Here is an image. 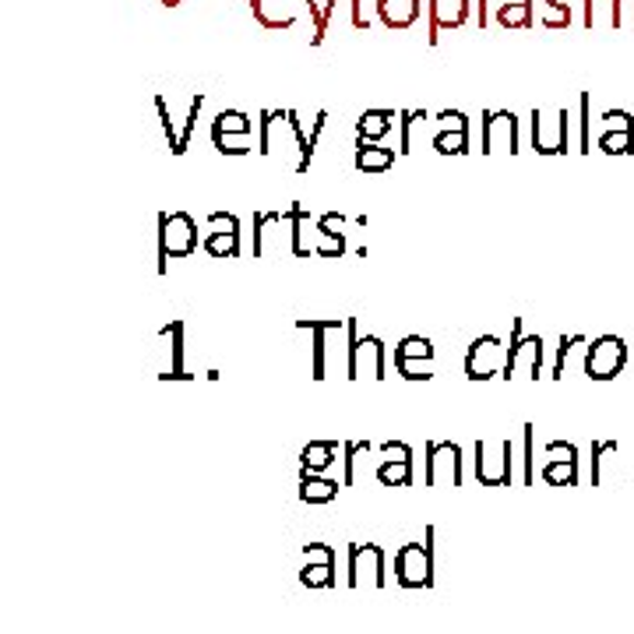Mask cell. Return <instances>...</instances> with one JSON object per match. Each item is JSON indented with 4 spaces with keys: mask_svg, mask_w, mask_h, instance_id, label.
Masks as SVG:
<instances>
[{
    "mask_svg": "<svg viewBox=\"0 0 634 634\" xmlns=\"http://www.w3.org/2000/svg\"><path fill=\"white\" fill-rule=\"evenodd\" d=\"M257 152L275 159L286 152H297V173L311 170V155H307V131L297 117V109H262V124H257Z\"/></svg>",
    "mask_w": 634,
    "mask_h": 634,
    "instance_id": "cell-1",
    "label": "cell"
},
{
    "mask_svg": "<svg viewBox=\"0 0 634 634\" xmlns=\"http://www.w3.org/2000/svg\"><path fill=\"white\" fill-rule=\"evenodd\" d=\"M297 332L311 335V378L324 381L338 364V356H346L349 364V343L338 346V338L349 335V318H300Z\"/></svg>",
    "mask_w": 634,
    "mask_h": 634,
    "instance_id": "cell-2",
    "label": "cell"
},
{
    "mask_svg": "<svg viewBox=\"0 0 634 634\" xmlns=\"http://www.w3.org/2000/svg\"><path fill=\"white\" fill-rule=\"evenodd\" d=\"M198 251V222L191 211H159V275H166V262H181Z\"/></svg>",
    "mask_w": 634,
    "mask_h": 634,
    "instance_id": "cell-3",
    "label": "cell"
},
{
    "mask_svg": "<svg viewBox=\"0 0 634 634\" xmlns=\"http://www.w3.org/2000/svg\"><path fill=\"white\" fill-rule=\"evenodd\" d=\"M349 381H384L388 378V346L378 335H364L356 318H349V364H346Z\"/></svg>",
    "mask_w": 634,
    "mask_h": 634,
    "instance_id": "cell-4",
    "label": "cell"
},
{
    "mask_svg": "<svg viewBox=\"0 0 634 634\" xmlns=\"http://www.w3.org/2000/svg\"><path fill=\"white\" fill-rule=\"evenodd\" d=\"M434 526L423 532V543H402L395 550V581L402 589H430L434 585Z\"/></svg>",
    "mask_w": 634,
    "mask_h": 634,
    "instance_id": "cell-5",
    "label": "cell"
},
{
    "mask_svg": "<svg viewBox=\"0 0 634 634\" xmlns=\"http://www.w3.org/2000/svg\"><path fill=\"white\" fill-rule=\"evenodd\" d=\"M508 381H535L543 378V338L526 335V321L511 318V338H508V367H504Z\"/></svg>",
    "mask_w": 634,
    "mask_h": 634,
    "instance_id": "cell-6",
    "label": "cell"
},
{
    "mask_svg": "<svg viewBox=\"0 0 634 634\" xmlns=\"http://www.w3.org/2000/svg\"><path fill=\"white\" fill-rule=\"evenodd\" d=\"M627 367V343L621 335H599L585 346V373L592 381H613Z\"/></svg>",
    "mask_w": 634,
    "mask_h": 634,
    "instance_id": "cell-7",
    "label": "cell"
},
{
    "mask_svg": "<svg viewBox=\"0 0 634 634\" xmlns=\"http://www.w3.org/2000/svg\"><path fill=\"white\" fill-rule=\"evenodd\" d=\"M346 567H349V589H364V585H373V589H384L388 575H384V546L378 543H349L346 550Z\"/></svg>",
    "mask_w": 634,
    "mask_h": 634,
    "instance_id": "cell-8",
    "label": "cell"
},
{
    "mask_svg": "<svg viewBox=\"0 0 634 634\" xmlns=\"http://www.w3.org/2000/svg\"><path fill=\"white\" fill-rule=\"evenodd\" d=\"M567 131H572V117L567 109H532V149L540 155H561L567 152Z\"/></svg>",
    "mask_w": 634,
    "mask_h": 634,
    "instance_id": "cell-9",
    "label": "cell"
},
{
    "mask_svg": "<svg viewBox=\"0 0 634 634\" xmlns=\"http://www.w3.org/2000/svg\"><path fill=\"white\" fill-rule=\"evenodd\" d=\"M504 367H508V346L500 343L497 335H480L473 338V346L465 353V378L469 381H491L504 378Z\"/></svg>",
    "mask_w": 634,
    "mask_h": 634,
    "instance_id": "cell-10",
    "label": "cell"
},
{
    "mask_svg": "<svg viewBox=\"0 0 634 634\" xmlns=\"http://www.w3.org/2000/svg\"><path fill=\"white\" fill-rule=\"evenodd\" d=\"M480 141H483V155L494 152H522V138H518V117L511 109H483V124H480Z\"/></svg>",
    "mask_w": 634,
    "mask_h": 634,
    "instance_id": "cell-11",
    "label": "cell"
},
{
    "mask_svg": "<svg viewBox=\"0 0 634 634\" xmlns=\"http://www.w3.org/2000/svg\"><path fill=\"white\" fill-rule=\"evenodd\" d=\"M511 441H476V480L483 486H511Z\"/></svg>",
    "mask_w": 634,
    "mask_h": 634,
    "instance_id": "cell-12",
    "label": "cell"
},
{
    "mask_svg": "<svg viewBox=\"0 0 634 634\" xmlns=\"http://www.w3.org/2000/svg\"><path fill=\"white\" fill-rule=\"evenodd\" d=\"M427 486H462V448L454 441H427Z\"/></svg>",
    "mask_w": 634,
    "mask_h": 634,
    "instance_id": "cell-13",
    "label": "cell"
},
{
    "mask_svg": "<svg viewBox=\"0 0 634 634\" xmlns=\"http://www.w3.org/2000/svg\"><path fill=\"white\" fill-rule=\"evenodd\" d=\"M540 476L550 486H575L578 483V448L572 441H550L543 448Z\"/></svg>",
    "mask_w": 634,
    "mask_h": 634,
    "instance_id": "cell-14",
    "label": "cell"
},
{
    "mask_svg": "<svg viewBox=\"0 0 634 634\" xmlns=\"http://www.w3.org/2000/svg\"><path fill=\"white\" fill-rule=\"evenodd\" d=\"M311 14V0H251L254 22L268 32H283L300 22V14Z\"/></svg>",
    "mask_w": 634,
    "mask_h": 634,
    "instance_id": "cell-15",
    "label": "cell"
},
{
    "mask_svg": "<svg viewBox=\"0 0 634 634\" xmlns=\"http://www.w3.org/2000/svg\"><path fill=\"white\" fill-rule=\"evenodd\" d=\"M184 328H187V324L181 318L159 328V346H162L159 378L162 381H187L191 378V373L184 370Z\"/></svg>",
    "mask_w": 634,
    "mask_h": 634,
    "instance_id": "cell-16",
    "label": "cell"
},
{
    "mask_svg": "<svg viewBox=\"0 0 634 634\" xmlns=\"http://www.w3.org/2000/svg\"><path fill=\"white\" fill-rule=\"evenodd\" d=\"M286 216H289V251L297 257H311L318 251V237H321V226L311 216V208L303 201H292L286 208Z\"/></svg>",
    "mask_w": 634,
    "mask_h": 634,
    "instance_id": "cell-17",
    "label": "cell"
},
{
    "mask_svg": "<svg viewBox=\"0 0 634 634\" xmlns=\"http://www.w3.org/2000/svg\"><path fill=\"white\" fill-rule=\"evenodd\" d=\"M300 581L307 585V589H332L335 585V550L328 543H307L303 546Z\"/></svg>",
    "mask_w": 634,
    "mask_h": 634,
    "instance_id": "cell-18",
    "label": "cell"
},
{
    "mask_svg": "<svg viewBox=\"0 0 634 634\" xmlns=\"http://www.w3.org/2000/svg\"><path fill=\"white\" fill-rule=\"evenodd\" d=\"M430 32L427 43L437 46L441 43V32H454L462 28L469 19H473V0H430Z\"/></svg>",
    "mask_w": 634,
    "mask_h": 634,
    "instance_id": "cell-19",
    "label": "cell"
},
{
    "mask_svg": "<svg viewBox=\"0 0 634 634\" xmlns=\"http://www.w3.org/2000/svg\"><path fill=\"white\" fill-rule=\"evenodd\" d=\"M384 459L378 462V480L384 486H410L413 483V448L405 441H384Z\"/></svg>",
    "mask_w": 634,
    "mask_h": 634,
    "instance_id": "cell-20",
    "label": "cell"
},
{
    "mask_svg": "<svg viewBox=\"0 0 634 634\" xmlns=\"http://www.w3.org/2000/svg\"><path fill=\"white\" fill-rule=\"evenodd\" d=\"M378 19L384 28L392 32H405L419 22V11H423V0H378Z\"/></svg>",
    "mask_w": 634,
    "mask_h": 634,
    "instance_id": "cell-21",
    "label": "cell"
},
{
    "mask_svg": "<svg viewBox=\"0 0 634 634\" xmlns=\"http://www.w3.org/2000/svg\"><path fill=\"white\" fill-rule=\"evenodd\" d=\"M356 170L367 173V176H378V173H388L395 166V149H384L381 141H356Z\"/></svg>",
    "mask_w": 634,
    "mask_h": 634,
    "instance_id": "cell-22",
    "label": "cell"
},
{
    "mask_svg": "<svg viewBox=\"0 0 634 634\" xmlns=\"http://www.w3.org/2000/svg\"><path fill=\"white\" fill-rule=\"evenodd\" d=\"M399 113L395 109H367L356 120V141H381L388 131H395Z\"/></svg>",
    "mask_w": 634,
    "mask_h": 634,
    "instance_id": "cell-23",
    "label": "cell"
},
{
    "mask_svg": "<svg viewBox=\"0 0 634 634\" xmlns=\"http://www.w3.org/2000/svg\"><path fill=\"white\" fill-rule=\"evenodd\" d=\"M289 226L286 208L283 211H254V257H265L272 251V233Z\"/></svg>",
    "mask_w": 634,
    "mask_h": 634,
    "instance_id": "cell-24",
    "label": "cell"
},
{
    "mask_svg": "<svg viewBox=\"0 0 634 634\" xmlns=\"http://www.w3.org/2000/svg\"><path fill=\"white\" fill-rule=\"evenodd\" d=\"M535 0H500L494 8V19L504 28H532L535 25V14H532Z\"/></svg>",
    "mask_w": 634,
    "mask_h": 634,
    "instance_id": "cell-25",
    "label": "cell"
},
{
    "mask_svg": "<svg viewBox=\"0 0 634 634\" xmlns=\"http://www.w3.org/2000/svg\"><path fill=\"white\" fill-rule=\"evenodd\" d=\"M338 462V445L335 441H311L300 451V469L303 473H324Z\"/></svg>",
    "mask_w": 634,
    "mask_h": 634,
    "instance_id": "cell-26",
    "label": "cell"
},
{
    "mask_svg": "<svg viewBox=\"0 0 634 634\" xmlns=\"http://www.w3.org/2000/svg\"><path fill=\"white\" fill-rule=\"evenodd\" d=\"M585 28H621V0H585Z\"/></svg>",
    "mask_w": 634,
    "mask_h": 634,
    "instance_id": "cell-27",
    "label": "cell"
},
{
    "mask_svg": "<svg viewBox=\"0 0 634 634\" xmlns=\"http://www.w3.org/2000/svg\"><path fill=\"white\" fill-rule=\"evenodd\" d=\"M338 497V480L321 476V473H303L300 476V500L307 504H328Z\"/></svg>",
    "mask_w": 634,
    "mask_h": 634,
    "instance_id": "cell-28",
    "label": "cell"
},
{
    "mask_svg": "<svg viewBox=\"0 0 634 634\" xmlns=\"http://www.w3.org/2000/svg\"><path fill=\"white\" fill-rule=\"evenodd\" d=\"M254 124L243 109H222L216 120H211V138H226V135H251Z\"/></svg>",
    "mask_w": 634,
    "mask_h": 634,
    "instance_id": "cell-29",
    "label": "cell"
},
{
    "mask_svg": "<svg viewBox=\"0 0 634 634\" xmlns=\"http://www.w3.org/2000/svg\"><path fill=\"white\" fill-rule=\"evenodd\" d=\"M205 251L219 262H233L240 257V230H226V233H205Z\"/></svg>",
    "mask_w": 634,
    "mask_h": 634,
    "instance_id": "cell-30",
    "label": "cell"
},
{
    "mask_svg": "<svg viewBox=\"0 0 634 634\" xmlns=\"http://www.w3.org/2000/svg\"><path fill=\"white\" fill-rule=\"evenodd\" d=\"M427 109H402L399 113V155H410L413 152V131L416 124H427Z\"/></svg>",
    "mask_w": 634,
    "mask_h": 634,
    "instance_id": "cell-31",
    "label": "cell"
},
{
    "mask_svg": "<svg viewBox=\"0 0 634 634\" xmlns=\"http://www.w3.org/2000/svg\"><path fill=\"white\" fill-rule=\"evenodd\" d=\"M395 360H434V343L427 335H405L395 346Z\"/></svg>",
    "mask_w": 634,
    "mask_h": 634,
    "instance_id": "cell-32",
    "label": "cell"
},
{
    "mask_svg": "<svg viewBox=\"0 0 634 634\" xmlns=\"http://www.w3.org/2000/svg\"><path fill=\"white\" fill-rule=\"evenodd\" d=\"M621 454V445L616 441H592V486H603V469L610 459H616Z\"/></svg>",
    "mask_w": 634,
    "mask_h": 634,
    "instance_id": "cell-33",
    "label": "cell"
},
{
    "mask_svg": "<svg viewBox=\"0 0 634 634\" xmlns=\"http://www.w3.org/2000/svg\"><path fill=\"white\" fill-rule=\"evenodd\" d=\"M364 454H370V441H346V448H343V486L356 483V465H360Z\"/></svg>",
    "mask_w": 634,
    "mask_h": 634,
    "instance_id": "cell-34",
    "label": "cell"
},
{
    "mask_svg": "<svg viewBox=\"0 0 634 634\" xmlns=\"http://www.w3.org/2000/svg\"><path fill=\"white\" fill-rule=\"evenodd\" d=\"M434 149H437V155H465L469 152V131H437Z\"/></svg>",
    "mask_w": 634,
    "mask_h": 634,
    "instance_id": "cell-35",
    "label": "cell"
},
{
    "mask_svg": "<svg viewBox=\"0 0 634 634\" xmlns=\"http://www.w3.org/2000/svg\"><path fill=\"white\" fill-rule=\"evenodd\" d=\"M578 346H589V343H585V335H561L557 356H554V373H550V378H554V381H564L567 360H572V353H575Z\"/></svg>",
    "mask_w": 634,
    "mask_h": 634,
    "instance_id": "cell-36",
    "label": "cell"
},
{
    "mask_svg": "<svg viewBox=\"0 0 634 634\" xmlns=\"http://www.w3.org/2000/svg\"><path fill=\"white\" fill-rule=\"evenodd\" d=\"M599 152H607V155H631L634 152V131H603V135H599Z\"/></svg>",
    "mask_w": 634,
    "mask_h": 634,
    "instance_id": "cell-37",
    "label": "cell"
},
{
    "mask_svg": "<svg viewBox=\"0 0 634 634\" xmlns=\"http://www.w3.org/2000/svg\"><path fill=\"white\" fill-rule=\"evenodd\" d=\"M540 25H546V28H567L572 25V8H567V0H543Z\"/></svg>",
    "mask_w": 634,
    "mask_h": 634,
    "instance_id": "cell-38",
    "label": "cell"
},
{
    "mask_svg": "<svg viewBox=\"0 0 634 634\" xmlns=\"http://www.w3.org/2000/svg\"><path fill=\"white\" fill-rule=\"evenodd\" d=\"M201 106H205V95L198 92V95L191 100V106H187V120H184V127H181V145H176V155H184V152L191 149V135H194V124H198Z\"/></svg>",
    "mask_w": 634,
    "mask_h": 634,
    "instance_id": "cell-39",
    "label": "cell"
},
{
    "mask_svg": "<svg viewBox=\"0 0 634 634\" xmlns=\"http://www.w3.org/2000/svg\"><path fill=\"white\" fill-rule=\"evenodd\" d=\"M395 370L405 381H430L434 378V360H395Z\"/></svg>",
    "mask_w": 634,
    "mask_h": 634,
    "instance_id": "cell-40",
    "label": "cell"
},
{
    "mask_svg": "<svg viewBox=\"0 0 634 634\" xmlns=\"http://www.w3.org/2000/svg\"><path fill=\"white\" fill-rule=\"evenodd\" d=\"M578 109H581V149L578 152H592V95L589 92H581Z\"/></svg>",
    "mask_w": 634,
    "mask_h": 634,
    "instance_id": "cell-41",
    "label": "cell"
},
{
    "mask_svg": "<svg viewBox=\"0 0 634 634\" xmlns=\"http://www.w3.org/2000/svg\"><path fill=\"white\" fill-rule=\"evenodd\" d=\"M318 257H328V262H335V257H343L346 254V237H338V233H324L318 237Z\"/></svg>",
    "mask_w": 634,
    "mask_h": 634,
    "instance_id": "cell-42",
    "label": "cell"
},
{
    "mask_svg": "<svg viewBox=\"0 0 634 634\" xmlns=\"http://www.w3.org/2000/svg\"><path fill=\"white\" fill-rule=\"evenodd\" d=\"M216 141V149L222 155H247L254 145H251V135H226V138H211Z\"/></svg>",
    "mask_w": 634,
    "mask_h": 634,
    "instance_id": "cell-43",
    "label": "cell"
},
{
    "mask_svg": "<svg viewBox=\"0 0 634 634\" xmlns=\"http://www.w3.org/2000/svg\"><path fill=\"white\" fill-rule=\"evenodd\" d=\"M526 434H522V441H526V486H532L535 483V423H526L522 427Z\"/></svg>",
    "mask_w": 634,
    "mask_h": 634,
    "instance_id": "cell-44",
    "label": "cell"
},
{
    "mask_svg": "<svg viewBox=\"0 0 634 634\" xmlns=\"http://www.w3.org/2000/svg\"><path fill=\"white\" fill-rule=\"evenodd\" d=\"M155 109H159V120H162V131H166V141H170V152L176 155V145H181V131L173 127V117H170V106L162 95H155Z\"/></svg>",
    "mask_w": 634,
    "mask_h": 634,
    "instance_id": "cell-45",
    "label": "cell"
},
{
    "mask_svg": "<svg viewBox=\"0 0 634 634\" xmlns=\"http://www.w3.org/2000/svg\"><path fill=\"white\" fill-rule=\"evenodd\" d=\"M437 131H469V117L462 109H441L437 113Z\"/></svg>",
    "mask_w": 634,
    "mask_h": 634,
    "instance_id": "cell-46",
    "label": "cell"
},
{
    "mask_svg": "<svg viewBox=\"0 0 634 634\" xmlns=\"http://www.w3.org/2000/svg\"><path fill=\"white\" fill-rule=\"evenodd\" d=\"M603 131H634V120L627 109H607L603 113Z\"/></svg>",
    "mask_w": 634,
    "mask_h": 634,
    "instance_id": "cell-47",
    "label": "cell"
},
{
    "mask_svg": "<svg viewBox=\"0 0 634 634\" xmlns=\"http://www.w3.org/2000/svg\"><path fill=\"white\" fill-rule=\"evenodd\" d=\"M318 226L324 233H338V237H346L349 230V219L343 216V211H324V216H318Z\"/></svg>",
    "mask_w": 634,
    "mask_h": 634,
    "instance_id": "cell-48",
    "label": "cell"
},
{
    "mask_svg": "<svg viewBox=\"0 0 634 634\" xmlns=\"http://www.w3.org/2000/svg\"><path fill=\"white\" fill-rule=\"evenodd\" d=\"M335 11H338V0H328V4L321 8V28L311 36V46H321V43H324V36H328V25H332V19H335Z\"/></svg>",
    "mask_w": 634,
    "mask_h": 634,
    "instance_id": "cell-49",
    "label": "cell"
},
{
    "mask_svg": "<svg viewBox=\"0 0 634 634\" xmlns=\"http://www.w3.org/2000/svg\"><path fill=\"white\" fill-rule=\"evenodd\" d=\"M324 127H328V109L318 113L311 135H307V155H311V159H314V152H318V141H321V135H324Z\"/></svg>",
    "mask_w": 634,
    "mask_h": 634,
    "instance_id": "cell-50",
    "label": "cell"
},
{
    "mask_svg": "<svg viewBox=\"0 0 634 634\" xmlns=\"http://www.w3.org/2000/svg\"><path fill=\"white\" fill-rule=\"evenodd\" d=\"M349 22L353 28H370V14L364 11V0H349Z\"/></svg>",
    "mask_w": 634,
    "mask_h": 634,
    "instance_id": "cell-51",
    "label": "cell"
},
{
    "mask_svg": "<svg viewBox=\"0 0 634 634\" xmlns=\"http://www.w3.org/2000/svg\"><path fill=\"white\" fill-rule=\"evenodd\" d=\"M621 28H634V0H621Z\"/></svg>",
    "mask_w": 634,
    "mask_h": 634,
    "instance_id": "cell-52",
    "label": "cell"
},
{
    "mask_svg": "<svg viewBox=\"0 0 634 634\" xmlns=\"http://www.w3.org/2000/svg\"><path fill=\"white\" fill-rule=\"evenodd\" d=\"M486 25V0H480V28Z\"/></svg>",
    "mask_w": 634,
    "mask_h": 634,
    "instance_id": "cell-53",
    "label": "cell"
},
{
    "mask_svg": "<svg viewBox=\"0 0 634 634\" xmlns=\"http://www.w3.org/2000/svg\"><path fill=\"white\" fill-rule=\"evenodd\" d=\"M162 4H166V8H176V4H181V0H162Z\"/></svg>",
    "mask_w": 634,
    "mask_h": 634,
    "instance_id": "cell-54",
    "label": "cell"
}]
</instances>
